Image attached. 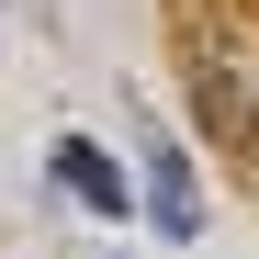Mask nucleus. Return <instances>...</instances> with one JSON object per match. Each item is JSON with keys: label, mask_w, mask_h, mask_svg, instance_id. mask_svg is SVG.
<instances>
[{"label": "nucleus", "mask_w": 259, "mask_h": 259, "mask_svg": "<svg viewBox=\"0 0 259 259\" xmlns=\"http://www.w3.org/2000/svg\"><path fill=\"white\" fill-rule=\"evenodd\" d=\"M147 214H158L169 237H203V192H192L181 147H169V124H147Z\"/></svg>", "instance_id": "2"}, {"label": "nucleus", "mask_w": 259, "mask_h": 259, "mask_svg": "<svg viewBox=\"0 0 259 259\" xmlns=\"http://www.w3.org/2000/svg\"><path fill=\"white\" fill-rule=\"evenodd\" d=\"M192 79H203V124L259 169V23H192Z\"/></svg>", "instance_id": "1"}, {"label": "nucleus", "mask_w": 259, "mask_h": 259, "mask_svg": "<svg viewBox=\"0 0 259 259\" xmlns=\"http://www.w3.org/2000/svg\"><path fill=\"white\" fill-rule=\"evenodd\" d=\"M57 181H68V203L79 214H136V192H124V169L91 147V136H57Z\"/></svg>", "instance_id": "3"}]
</instances>
